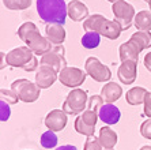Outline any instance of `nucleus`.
<instances>
[{"label": "nucleus", "mask_w": 151, "mask_h": 150, "mask_svg": "<svg viewBox=\"0 0 151 150\" xmlns=\"http://www.w3.org/2000/svg\"><path fill=\"white\" fill-rule=\"evenodd\" d=\"M18 36L35 55L44 56L45 53L52 51V44L49 42V40L41 36L40 30L33 22H25L23 25H21L18 29Z\"/></svg>", "instance_id": "obj_1"}, {"label": "nucleus", "mask_w": 151, "mask_h": 150, "mask_svg": "<svg viewBox=\"0 0 151 150\" xmlns=\"http://www.w3.org/2000/svg\"><path fill=\"white\" fill-rule=\"evenodd\" d=\"M37 12L46 23H65L67 4L64 0H37Z\"/></svg>", "instance_id": "obj_2"}, {"label": "nucleus", "mask_w": 151, "mask_h": 150, "mask_svg": "<svg viewBox=\"0 0 151 150\" xmlns=\"http://www.w3.org/2000/svg\"><path fill=\"white\" fill-rule=\"evenodd\" d=\"M87 93L76 87V89H72L68 93L67 98L63 104V111L67 115H79V113H83L87 109Z\"/></svg>", "instance_id": "obj_3"}, {"label": "nucleus", "mask_w": 151, "mask_h": 150, "mask_svg": "<svg viewBox=\"0 0 151 150\" xmlns=\"http://www.w3.org/2000/svg\"><path fill=\"white\" fill-rule=\"evenodd\" d=\"M11 90L23 102H34L40 98L41 89L37 83H32L27 79H17L11 83Z\"/></svg>", "instance_id": "obj_4"}, {"label": "nucleus", "mask_w": 151, "mask_h": 150, "mask_svg": "<svg viewBox=\"0 0 151 150\" xmlns=\"http://www.w3.org/2000/svg\"><path fill=\"white\" fill-rule=\"evenodd\" d=\"M112 11L114 15V21L120 23V26L123 28V30L131 28V25L135 19V8L132 4L127 3L125 0H119L116 3H113Z\"/></svg>", "instance_id": "obj_5"}, {"label": "nucleus", "mask_w": 151, "mask_h": 150, "mask_svg": "<svg viewBox=\"0 0 151 150\" xmlns=\"http://www.w3.org/2000/svg\"><path fill=\"white\" fill-rule=\"evenodd\" d=\"M84 70L87 72V75L93 78L97 82H101V83H105L112 78V72H110L109 67L102 64L97 57L91 56L86 60L84 63Z\"/></svg>", "instance_id": "obj_6"}, {"label": "nucleus", "mask_w": 151, "mask_h": 150, "mask_svg": "<svg viewBox=\"0 0 151 150\" xmlns=\"http://www.w3.org/2000/svg\"><path fill=\"white\" fill-rule=\"evenodd\" d=\"M34 59L33 51L29 46H18L7 53V63L8 66L15 67V68H23L29 66V63Z\"/></svg>", "instance_id": "obj_7"}, {"label": "nucleus", "mask_w": 151, "mask_h": 150, "mask_svg": "<svg viewBox=\"0 0 151 150\" xmlns=\"http://www.w3.org/2000/svg\"><path fill=\"white\" fill-rule=\"evenodd\" d=\"M40 66L50 67V68H53L57 74H60V71L63 70V68L68 67L67 62H65V57H64L63 45H56V48L52 49L50 52H48V53H45L44 56H41Z\"/></svg>", "instance_id": "obj_8"}, {"label": "nucleus", "mask_w": 151, "mask_h": 150, "mask_svg": "<svg viewBox=\"0 0 151 150\" xmlns=\"http://www.w3.org/2000/svg\"><path fill=\"white\" fill-rule=\"evenodd\" d=\"M87 77V72L81 68H76V67H65L60 71L59 74V80L60 83L64 85L67 87H79L81 85H83V82L86 80Z\"/></svg>", "instance_id": "obj_9"}, {"label": "nucleus", "mask_w": 151, "mask_h": 150, "mask_svg": "<svg viewBox=\"0 0 151 150\" xmlns=\"http://www.w3.org/2000/svg\"><path fill=\"white\" fill-rule=\"evenodd\" d=\"M67 113L63 111V109H53L50 111L45 117V126L48 130L50 131H61V130L65 128L67 126Z\"/></svg>", "instance_id": "obj_10"}, {"label": "nucleus", "mask_w": 151, "mask_h": 150, "mask_svg": "<svg viewBox=\"0 0 151 150\" xmlns=\"http://www.w3.org/2000/svg\"><path fill=\"white\" fill-rule=\"evenodd\" d=\"M137 75V63L136 62H123L117 70V77L120 82L124 85H132L136 80Z\"/></svg>", "instance_id": "obj_11"}, {"label": "nucleus", "mask_w": 151, "mask_h": 150, "mask_svg": "<svg viewBox=\"0 0 151 150\" xmlns=\"http://www.w3.org/2000/svg\"><path fill=\"white\" fill-rule=\"evenodd\" d=\"M57 79V72L48 66H40L35 74V83L40 89H48Z\"/></svg>", "instance_id": "obj_12"}, {"label": "nucleus", "mask_w": 151, "mask_h": 150, "mask_svg": "<svg viewBox=\"0 0 151 150\" xmlns=\"http://www.w3.org/2000/svg\"><path fill=\"white\" fill-rule=\"evenodd\" d=\"M98 117L99 120L108 124V126H113L116 123L120 122V117H121V112L117 108L116 105L113 104H104L101 109L98 112Z\"/></svg>", "instance_id": "obj_13"}, {"label": "nucleus", "mask_w": 151, "mask_h": 150, "mask_svg": "<svg viewBox=\"0 0 151 150\" xmlns=\"http://www.w3.org/2000/svg\"><path fill=\"white\" fill-rule=\"evenodd\" d=\"M45 36L52 45H63L65 40V29L60 23H48L45 28Z\"/></svg>", "instance_id": "obj_14"}, {"label": "nucleus", "mask_w": 151, "mask_h": 150, "mask_svg": "<svg viewBox=\"0 0 151 150\" xmlns=\"http://www.w3.org/2000/svg\"><path fill=\"white\" fill-rule=\"evenodd\" d=\"M67 12H68V17L74 22H82L83 19H87L88 17V8L86 7V4H83L79 0H72L68 4Z\"/></svg>", "instance_id": "obj_15"}, {"label": "nucleus", "mask_w": 151, "mask_h": 150, "mask_svg": "<svg viewBox=\"0 0 151 150\" xmlns=\"http://www.w3.org/2000/svg\"><path fill=\"white\" fill-rule=\"evenodd\" d=\"M101 96L106 104H113L123 96V89L120 85L114 83V82H108L102 86Z\"/></svg>", "instance_id": "obj_16"}, {"label": "nucleus", "mask_w": 151, "mask_h": 150, "mask_svg": "<svg viewBox=\"0 0 151 150\" xmlns=\"http://www.w3.org/2000/svg\"><path fill=\"white\" fill-rule=\"evenodd\" d=\"M119 52H120V59H121V62H129L131 60V62H136L137 63L140 51H139V48H137L131 40H128L127 42H124V44L120 45Z\"/></svg>", "instance_id": "obj_17"}, {"label": "nucleus", "mask_w": 151, "mask_h": 150, "mask_svg": "<svg viewBox=\"0 0 151 150\" xmlns=\"http://www.w3.org/2000/svg\"><path fill=\"white\" fill-rule=\"evenodd\" d=\"M121 32H123V28L120 26V23H117L116 21L105 19L101 26L99 34L109 40H117L120 37V34H121Z\"/></svg>", "instance_id": "obj_18"}, {"label": "nucleus", "mask_w": 151, "mask_h": 150, "mask_svg": "<svg viewBox=\"0 0 151 150\" xmlns=\"http://www.w3.org/2000/svg\"><path fill=\"white\" fill-rule=\"evenodd\" d=\"M98 138H99V142H101L104 149H113V147L116 146L117 139H119L116 131H113V130L109 128L108 126L102 127V128L99 130Z\"/></svg>", "instance_id": "obj_19"}, {"label": "nucleus", "mask_w": 151, "mask_h": 150, "mask_svg": "<svg viewBox=\"0 0 151 150\" xmlns=\"http://www.w3.org/2000/svg\"><path fill=\"white\" fill-rule=\"evenodd\" d=\"M148 91L144 89V87H140V86H135L132 89L127 91V102L132 107H136V105H140V104H144V98H146V94Z\"/></svg>", "instance_id": "obj_20"}, {"label": "nucleus", "mask_w": 151, "mask_h": 150, "mask_svg": "<svg viewBox=\"0 0 151 150\" xmlns=\"http://www.w3.org/2000/svg\"><path fill=\"white\" fill-rule=\"evenodd\" d=\"M134 25L139 32H150L151 30V11H139L135 15Z\"/></svg>", "instance_id": "obj_21"}, {"label": "nucleus", "mask_w": 151, "mask_h": 150, "mask_svg": "<svg viewBox=\"0 0 151 150\" xmlns=\"http://www.w3.org/2000/svg\"><path fill=\"white\" fill-rule=\"evenodd\" d=\"M131 41L139 48V51L151 48V33L150 32H136L131 36Z\"/></svg>", "instance_id": "obj_22"}, {"label": "nucleus", "mask_w": 151, "mask_h": 150, "mask_svg": "<svg viewBox=\"0 0 151 150\" xmlns=\"http://www.w3.org/2000/svg\"><path fill=\"white\" fill-rule=\"evenodd\" d=\"M106 18L101 14H94V15H88L87 19H84L83 22V28L84 30H87V32H97L99 33L101 30V26L104 23Z\"/></svg>", "instance_id": "obj_23"}, {"label": "nucleus", "mask_w": 151, "mask_h": 150, "mask_svg": "<svg viewBox=\"0 0 151 150\" xmlns=\"http://www.w3.org/2000/svg\"><path fill=\"white\" fill-rule=\"evenodd\" d=\"M82 45L87 49H94L99 45L101 42V34L97 32H86L82 37Z\"/></svg>", "instance_id": "obj_24"}, {"label": "nucleus", "mask_w": 151, "mask_h": 150, "mask_svg": "<svg viewBox=\"0 0 151 150\" xmlns=\"http://www.w3.org/2000/svg\"><path fill=\"white\" fill-rule=\"evenodd\" d=\"M40 142H41V146L42 147H45V149H53V147L57 146L59 139H57V135L55 134V131L48 130V131H45V133L41 135Z\"/></svg>", "instance_id": "obj_25"}, {"label": "nucleus", "mask_w": 151, "mask_h": 150, "mask_svg": "<svg viewBox=\"0 0 151 150\" xmlns=\"http://www.w3.org/2000/svg\"><path fill=\"white\" fill-rule=\"evenodd\" d=\"M3 4L8 10H26L30 7L32 0H3Z\"/></svg>", "instance_id": "obj_26"}, {"label": "nucleus", "mask_w": 151, "mask_h": 150, "mask_svg": "<svg viewBox=\"0 0 151 150\" xmlns=\"http://www.w3.org/2000/svg\"><path fill=\"white\" fill-rule=\"evenodd\" d=\"M75 130H76V133H79V134H82V135H86V136H91V135H94V131H95V128H93V127H90V126H87L86 123L83 122L81 119V116H78L76 119H75Z\"/></svg>", "instance_id": "obj_27"}, {"label": "nucleus", "mask_w": 151, "mask_h": 150, "mask_svg": "<svg viewBox=\"0 0 151 150\" xmlns=\"http://www.w3.org/2000/svg\"><path fill=\"white\" fill-rule=\"evenodd\" d=\"M81 119L83 120L87 126L93 127V128H95V124H97V122H98V113L94 111H90V109H86V111L83 112V113H81Z\"/></svg>", "instance_id": "obj_28"}, {"label": "nucleus", "mask_w": 151, "mask_h": 150, "mask_svg": "<svg viewBox=\"0 0 151 150\" xmlns=\"http://www.w3.org/2000/svg\"><path fill=\"white\" fill-rule=\"evenodd\" d=\"M0 101H4L10 105H14L19 101V97H18L11 89L10 90H7V89H0Z\"/></svg>", "instance_id": "obj_29"}, {"label": "nucleus", "mask_w": 151, "mask_h": 150, "mask_svg": "<svg viewBox=\"0 0 151 150\" xmlns=\"http://www.w3.org/2000/svg\"><path fill=\"white\" fill-rule=\"evenodd\" d=\"M104 107V98H102L101 94H94L91 96V97L88 98V102H87V109H90V111H94L98 113L99 109Z\"/></svg>", "instance_id": "obj_30"}, {"label": "nucleus", "mask_w": 151, "mask_h": 150, "mask_svg": "<svg viewBox=\"0 0 151 150\" xmlns=\"http://www.w3.org/2000/svg\"><path fill=\"white\" fill-rule=\"evenodd\" d=\"M101 142H99V138H97L95 135H91V136H87V139L84 142V146H83V150H102Z\"/></svg>", "instance_id": "obj_31"}, {"label": "nucleus", "mask_w": 151, "mask_h": 150, "mask_svg": "<svg viewBox=\"0 0 151 150\" xmlns=\"http://www.w3.org/2000/svg\"><path fill=\"white\" fill-rule=\"evenodd\" d=\"M11 116L10 104L4 101H0V122H7Z\"/></svg>", "instance_id": "obj_32"}, {"label": "nucleus", "mask_w": 151, "mask_h": 150, "mask_svg": "<svg viewBox=\"0 0 151 150\" xmlns=\"http://www.w3.org/2000/svg\"><path fill=\"white\" fill-rule=\"evenodd\" d=\"M140 134L146 139H151V119H147L142 123L140 126Z\"/></svg>", "instance_id": "obj_33"}, {"label": "nucleus", "mask_w": 151, "mask_h": 150, "mask_svg": "<svg viewBox=\"0 0 151 150\" xmlns=\"http://www.w3.org/2000/svg\"><path fill=\"white\" fill-rule=\"evenodd\" d=\"M144 115L151 119V91H148L144 98Z\"/></svg>", "instance_id": "obj_34"}, {"label": "nucleus", "mask_w": 151, "mask_h": 150, "mask_svg": "<svg viewBox=\"0 0 151 150\" xmlns=\"http://www.w3.org/2000/svg\"><path fill=\"white\" fill-rule=\"evenodd\" d=\"M7 66H8V63H7V53L0 52V70L6 68Z\"/></svg>", "instance_id": "obj_35"}, {"label": "nucleus", "mask_w": 151, "mask_h": 150, "mask_svg": "<svg viewBox=\"0 0 151 150\" xmlns=\"http://www.w3.org/2000/svg\"><path fill=\"white\" fill-rule=\"evenodd\" d=\"M143 63H144V67H146V68H147V70L151 72V52L146 53V56H144V60H143Z\"/></svg>", "instance_id": "obj_36"}, {"label": "nucleus", "mask_w": 151, "mask_h": 150, "mask_svg": "<svg viewBox=\"0 0 151 150\" xmlns=\"http://www.w3.org/2000/svg\"><path fill=\"white\" fill-rule=\"evenodd\" d=\"M56 150H78V149L75 146H72V145H63V146L56 147Z\"/></svg>", "instance_id": "obj_37"}, {"label": "nucleus", "mask_w": 151, "mask_h": 150, "mask_svg": "<svg viewBox=\"0 0 151 150\" xmlns=\"http://www.w3.org/2000/svg\"><path fill=\"white\" fill-rule=\"evenodd\" d=\"M140 150H151V146H148V145H146V146H142Z\"/></svg>", "instance_id": "obj_38"}, {"label": "nucleus", "mask_w": 151, "mask_h": 150, "mask_svg": "<svg viewBox=\"0 0 151 150\" xmlns=\"http://www.w3.org/2000/svg\"><path fill=\"white\" fill-rule=\"evenodd\" d=\"M108 1H110V3L113 4V3H116V1H119V0H108Z\"/></svg>", "instance_id": "obj_39"}, {"label": "nucleus", "mask_w": 151, "mask_h": 150, "mask_svg": "<svg viewBox=\"0 0 151 150\" xmlns=\"http://www.w3.org/2000/svg\"><path fill=\"white\" fill-rule=\"evenodd\" d=\"M148 6H150V11H151V0H148Z\"/></svg>", "instance_id": "obj_40"}, {"label": "nucleus", "mask_w": 151, "mask_h": 150, "mask_svg": "<svg viewBox=\"0 0 151 150\" xmlns=\"http://www.w3.org/2000/svg\"><path fill=\"white\" fill-rule=\"evenodd\" d=\"M105 150H113V149H105Z\"/></svg>", "instance_id": "obj_41"}, {"label": "nucleus", "mask_w": 151, "mask_h": 150, "mask_svg": "<svg viewBox=\"0 0 151 150\" xmlns=\"http://www.w3.org/2000/svg\"><path fill=\"white\" fill-rule=\"evenodd\" d=\"M147 1H148V0H147Z\"/></svg>", "instance_id": "obj_42"}]
</instances>
